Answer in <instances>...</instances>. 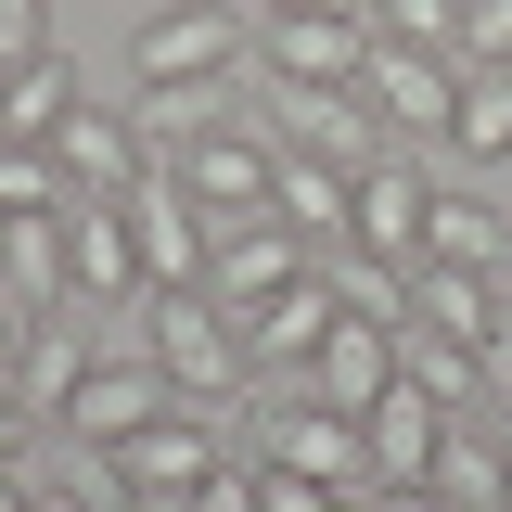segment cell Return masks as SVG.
<instances>
[{
	"label": "cell",
	"instance_id": "ba28073f",
	"mask_svg": "<svg viewBox=\"0 0 512 512\" xmlns=\"http://www.w3.org/2000/svg\"><path fill=\"white\" fill-rule=\"evenodd\" d=\"M128 231H141V295H192V282H205V256H218V218H205L167 167L128 192Z\"/></svg>",
	"mask_w": 512,
	"mask_h": 512
},
{
	"label": "cell",
	"instance_id": "52a82bcc",
	"mask_svg": "<svg viewBox=\"0 0 512 512\" xmlns=\"http://www.w3.org/2000/svg\"><path fill=\"white\" fill-rule=\"evenodd\" d=\"M256 64H269V90H359L372 13H282V26H256Z\"/></svg>",
	"mask_w": 512,
	"mask_h": 512
},
{
	"label": "cell",
	"instance_id": "60d3db41",
	"mask_svg": "<svg viewBox=\"0 0 512 512\" xmlns=\"http://www.w3.org/2000/svg\"><path fill=\"white\" fill-rule=\"evenodd\" d=\"M128 512H180V500H128Z\"/></svg>",
	"mask_w": 512,
	"mask_h": 512
},
{
	"label": "cell",
	"instance_id": "9c48e42d",
	"mask_svg": "<svg viewBox=\"0 0 512 512\" xmlns=\"http://www.w3.org/2000/svg\"><path fill=\"white\" fill-rule=\"evenodd\" d=\"M320 269V244L308 231H282V218H244V231H218V256H205V295L244 320V308H269V295H295Z\"/></svg>",
	"mask_w": 512,
	"mask_h": 512
},
{
	"label": "cell",
	"instance_id": "ac0fdd59",
	"mask_svg": "<svg viewBox=\"0 0 512 512\" xmlns=\"http://www.w3.org/2000/svg\"><path fill=\"white\" fill-rule=\"evenodd\" d=\"M397 384H423L448 423H474V410L500 397V384H487V359H474L461 333H436V320H397Z\"/></svg>",
	"mask_w": 512,
	"mask_h": 512
},
{
	"label": "cell",
	"instance_id": "4dcf8cb0",
	"mask_svg": "<svg viewBox=\"0 0 512 512\" xmlns=\"http://www.w3.org/2000/svg\"><path fill=\"white\" fill-rule=\"evenodd\" d=\"M26 52H52V0H0V77Z\"/></svg>",
	"mask_w": 512,
	"mask_h": 512
},
{
	"label": "cell",
	"instance_id": "e0dca14e",
	"mask_svg": "<svg viewBox=\"0 0 512 512\" xmlns=\"http://www.w3.org/2000/svg\"><path fill=\"white\" fill-rule=\"evenodd\" d=\"M384 384H397V320H346V308H333V333H320V359H308V397L372 410Z\"/></svg>",
	"mask_w": 512,
	"mask_h": 512
},
{
	"label": "cell",
	"instance_id": "1f68e13d",
	"mask_svg": "<svg viewBox=\"0 0 512 512\" xmlns=\"http://www.w3.org/2000/svg\"><path fill=\"white\" fill-rule=\"evenodd\" d=\"M256 512H359L346 487H308V474H256Z\"/></svg>",
	"mask_w": 512,
	"mask_h": 512
},
{
	"label": "cell",
	"instance_id": "f35d334b",
	"mask_svg": "<svg viewBox=\"0 0 512 512\" xmlns=\"http://www.w3.org/2000/svg\"><path fill=\"white\" fill-rule=\"evenodd\" d=\"M487 436H500V461H512V397H487Z\"/></svg>",
	"mask_w": 512,
	"mask_h": 512
},
{
	"label": "cell",
	"instance_id": "2e32d148",
	"mask_svg": "<svg viewBox=\"0 0 512 512\" xmlns=\"http://www.w3.org/2000/svg\"><path fill=\"white\" fill-rule=\"evenodd\" d=\"M512 308V269H448V256H423L410 269V320H436V333H461L474 359H487V333H500Z\"/></svg>",
	"mask_w": 512,
	"mask_h": 512
},
{
	"label": "cell",
	"instance_id": "4316f807",
	"mask_svg": "<svg viewBox=\"0 0 512 512\" xmlns=\"http://www.w3.org/2000/svg\"><path fill=\"white\" fill-rule=\"evenodd\" d=\"M64 205H77V180L52 141H0V218H64Z\"/></svg>",
	"mask_w": 512,
	"mask_h": 512
},
{
	"label": "cell",
	"instance_id": "ffe728a7",
	"mask_svg": "<svg viewBox=\"0 0 512 512\" xmlns=\"http://www.w3.org/2000/svg\"><path fill=\"white\" fill-rule=\"evenodd\" d=\"M346 192H359V167H320V154H282V180H269V218L282 231H308L320 256L346 244Z\"/></svg>",
	"mask_w": 512,
	"mask_h": 512
},
{
	"label": "cell",
	"instance_id": "484cf974",
	"mask_svg": "<svg viewBox=\"0 0 512 512\" xmlns=\"http://www.w3.org/2000/svg\"><path fill=\"white\" fill-rule=\"evenodd\" d=\"M320 282H333V308H346V320H410V269H397V256L333 244V256H320Z\"/></svg>",
	"mask_w": 512,
	"mask_h": 512
},
{
	"label": "cell",
	"instance_id": "30bf717a",
	"mask_svg": "<svg viewBox=\"0 0 512 512\" xmlns=\"http://www.w3.org/2000/svg\"><path fill=\"white\" fill-rule=\"evenodd\" d=\"M64 295L77 308H141V231H128V205H64Z\"/></svg>",
	"mask_w": 512,
	"mask_h": 512
},
{
	"label": "cell",
	"instance_id": "277c9868",
	"mask_svg": "<svg viewBox=\"0 0 512 512\" xmlns=\"http://www.w3.org/2000/svg\"><path fill=\"white\" fill-rule=\"evenodd\" d=\"M167 180L192 192V205H205V218H218V231H244V218H269V180H282V141H256V128H205V141H180V154H167Z\"/></svg>",
	"mask_w": 512,
	"mask_h": 512
},
{
	"label": "cell",
	"instance_id": "83f0119b",
	"mask_svg": "<svg viewBox=\"0 0 512 512\" xmlns=\"http://www.w3.org/2000/svg\"><path fill=\"white\" fill-rule=\"evenodd\" d=\"M128 128H141V154L167 167L180 141H205V128H218V90H141V103H128Z\"/></svg>",
	"mask_w": 512,
	"mask_h": 512
},
{
	"label": "cell",
	"instance_id": "74e56055",
	"mask_svg": "<svg viewBox=\"0 0 512 512\" xmlns=\"http://www.w3.org/2000/svg\"><path fill=\"white\" fill-rule=\"evenodd\" d=\"M487 384L512 397V308H500V333H487Z\"/></svg>",
	"mask_w": 512,
	"mask_h": 512
},
{
	"label": "cell",
	"instance_id": "cb8c5ba5",
	"mask_svg": "<svg viewBox=\"0 0 512 512\" xmlns=\"http://www.w3.org/2000/svg\"><path fill=\"white\" fill-rule=\"evenodd\" d=\"M448 154H461V167H500V154H512V64H461V103H448Z\"/></svg>",
	"mask_w": 512,
	"mask_h": 512
},
{
	"label": "cell",
	"instance_id": "603a6c76",
	"mask_svg": "<svg viewBox=\"0 0 512 512\" xmlns=\"http://www.w3.org/2000/svg\"><path fill=\"white\" fill-rule=\"evenodd\" d=\"M77 103H90V90H77V64H64V52H26L13 77H0V141H52Z\"/></svg>",
	"mask_w": 512,
	"mask_h": 512
},
{
	"label": "cell",
	"instance_id": "d4e9b609",
	"mask_svg": "<svg viewBox=\"0 0 512 512\" xmlns=\"http://www.w3.org/2000/svg\"><path fill=\"white\" fill-rule=\"evenodd\" d=\"M0 295L77 308V295H64V218H0Z\"/></svg>",
	"mask_w": 512,
	"mask_h": 512
},
{
	"label": "cell",
	"instance_id": "8d00e7d4",
	"mask_svg": "<svg viewBox=\"0 0 512 512\" xmlns=\"http://www.w3.org/2000/svg\"><path fill=\"white\" fill-rule=\"evenodd\" d=\"M282 13H372V0H256V26H282Z\"/></svg>",
	"mask_w": 512,
	"mask_h": 512
},
{
	"label": "cell",
	"instance_id": "ab89813d",
	"mask_svg": "<svg viewBox=\"0 0 512 512\" xmlns=\"http://www.w3.org/2000/svg\"><path fill=\"white\" fill-rule=\"evenodd\" d=\"M0 512H26V474H0Z\"/></svg>",
	"mask_w": 512,
	"mask_h": 512
},
{
	"label": "cell",
	"instance_id": "8fae6325",
	"mask_svg": "<svg viewBox=\"0 0 512 512\" xmlns=\"http://www.w3.org/2000/svg\"><path fill=\"white\" fill-rule=\"evenodd\" d=\"M52 154H64V180H77V205H128V192L154 180V154H141V128H128L116 103H77V116L52 128Z\"/></svg>",
	"mask_w": 512,
	"mask_h": 512
},
{
	"label": "cell",
	"instance_id": "d6a6232c",
	"mask_svg": "<svg viewBox=\"0 0 512 512\" xmlns=\"http://www.w3.org/2000/svg\"><path fill=\"white\" fill-rule=\"evenodd\" d=\"M180 512H256V461H218V474H205Z\"/></svg>",
	"mask_w": 512,
	"mask_h": 512
},
{
	"label": "cell",
	"instance_id": "5b68a950",
	"mask_svg": "<svg viewBox=\"0 0 512 512\" xmlns=\"http://www.w3.org/2000/svg\"><path fill=\"white\" fill-rule=\"evenodd\" d=\"M423 205H436V167H423V141H397V154H372L359 192H346V244L423 269Z\"/></svg>",
	"mask_w": 512,
	"mask_h": 512
},
{
	"label": "cell",
	"instance_id": "7c38bea8",
	"mask_svg": "<svg viewBox=\"0 0 512 512\" xmlns=\"http://www.w3.org/2000/svg\"><path fill=\"white\" fill-rule=\"evenodd\" d=\"M154 410H180V384L154 372V359H90V384L64 397V436H77V448H116V436H141Z\"/></svg>",
	"mask_w": 512,
	"mask_h": 512
},
{
	"label": "cell",
	"instance_id": "f546056e",
	"mask_svg": "<svg viewBox=\"0 0 512 512\" xmlns=\"http://www.w3.org/2000/svg\"><path fill=\"white\" fill-rule=\"evenodd\" d=\"M461 64H512V0H461Z\"/></svg>",
	"mask_w": 512,
	"mask_h": 512
},
{
	"label": "cell",
	"instance_id": "836d02e7",
	"mask_svg": "<svg viewBox=\"0 0 512 512\" xmlns=\"http://www.w3.org/2000/svg\"><path fill=\"white\" fill-rule=\"evenodd\" d=\"M26 461H39V410L0 384V474H26Z\"/></svg>",
	"mask_w": 512,
	"mask_h": 512
},
{
	"label": "cell",
	"instance_id": "6da1fadb",
	"mask_svg": "<svg viewBox=\"0 0 512 512\" xmlns=\"http://www.w3.org/2000/svg\"><path fill=\"white\" fill-rule=\"evenodd\" d=\"M141 359H154V372L180 384L192 410H218V423H231V410L256 397V359H244V320L218 308L205 282H192V295H141Z\"/></svg>",
	"mask_w": 512,
	"mask_h": 512
},
{
	"label": "cell",
	"instance_id": "4fadbf2b",
	"mask_svg": "<svg viewBox=\"0 0 512 512\" xmlns=\"http://www.w3.org/2000/svg\"><path fill=\"white\" fill-rule=\"evenodd\" d=\"M269 103H282V154H320V167H372V154H397L359 90H269Z\"/></svg>",
	"mask_w": 512,
	"mask_h": 512
},
{
	"label": "cell",
	"instance_id": "d6986e66",
	"mask_svg": "<svg viewBox=\"0 0 512 512\" xmlns=\"http://www.w3.org/2000/svg\"><path fill=\"white\" fill-rule=\"evenodd\" d=\"M359 436H372V474H436V448H448V410L423 397V384H384L372 410H359Z\"/></svg>",
	"mask_w": 512,
	"mask_h": 512
},
{
	"label": "cell",
	"instance_id": "9a60e30c",
	"mask_svg": "<svg viewBox=\"0 0 512 512\" xmlns=\"http://www.w3.org/2000/svg\"><path fill=\"white\" fill-rule=\"evenodd\" d=\"M90 359H103V346H90V308H39L26 320V359H13V397H26L39 423H64V397L90 384Z\"/></svg>",
	"mask_w": 512,
	"mask_h": 512
},
{
	"label": "cell",
	"instance_id": "d590c367",
	"mask_svg": "<svg viewBox=\"0 0 512 512\" xmlns=\"http://www.w3.org/2000/svg\"><path fill=\"white\" fill-rule=\"evenodd\" d=\"M26 320H39L26 295H0V384H13V359H26Z\"/></svg>",
	"mask_w": 512,
	"mask_h": 512
},
{
	"label": "cell",
	"instance_id": "5bb4252c",
	"mask_svg": "<svg viewBox=\"0 0 512 512\" xmlns=\"http://www.w3.org/2000/svg\"><path fill=\"white\" fill-rule=\"evenodd\" d=\"M320 333H333V282H295V295H269V308H244V359H256V384H308V359H320Z\"/></svg>",
	"mask_w": 512,
	"mask_h": 512
},
{
	"label": "cell",
	"instance_id": "44dd1931",
	"mask_svg": "<svg viewBox=\"0 0 512 512\" xmlns=\"http://www.w3.org/2000/svg\"><path fill=\"white\" fill-rule=\"evenodd\" d=\"M448 512H512V461H500V436H487V410L474 423H448V448H436V474H423Z\"/></svg>",
	"mask_w": 512,
	"mask_h": 512
},
{
	"label": "cell",
	"instance_id": "e575fe53",
	"mask_svg": "<svg viewBox=\"0 0 512 512\" xmlns=\"http://www.w3.org/2000/svg\"><path fill=\"white\" fill-rule=\"evenodd\" d=\"M359 512H448V500L423 487V474H372V487H359Z\"/></svg>",
	"mask_w": 512,
	"mask_h": 512
},
{
	"label": "cell",
	"instance_id": "3957f363",
	"mask_svg": "<svg viewBox=\"0 0 512 512\" xmlns=\"http://www.w3.org/2000/svg\"><path fill=\"white\" fill-rule=\"evenodd\" d=\"M103 461H116V487H128V500H192V487H205V474L231 461V423L180 397V410H154L141 436H116Z\"/></svg>",
	"mask_w": 512,
	"mask_h": 512
},
{
	"label": "cell",
	"instance_id": "7a4b0ae2",
	"mask_svg": "<svg viewBox=\"0 0 512 512\" xmlns=\"http://www.w3.org/2000/svg\"><path fill=\"white\" fill-rule=\"evenodd\" d=\"M244 64V13L231 0H167V13H141V39H128V77L141 90H218Z\"/></svg>",
	"mask_w": 512,
	"mask_h": 512
},
{
	"label": "cell",
	"instance_id": "f1b7e54d",
	"mask_svg": "<svg viewBox=\"0 0 512 512\" xmlns=\"http://www.w3.org/2000/svg\"><path fill=\"white\" fill-rule=\"evenodd\" d=\"M372 39H397V52H461V0H372Z\"/></svg>",
	"mask_w": 512,
	"mask_h": 512
},
{
	"label": "cell",
	"instance_id": "7402d4cb",
	"mask_svg": "<svg viewBox=\"0 0 512 512\" xmlns=\"http://www.w3.org/2000/svg\"><path fill=\"white\" fill-rule=\"evenodd\" d=\"M423 256H448V269H512V218L487 205V192H448L423 205Z\"/></svg>",
	"mask_w": 512,
	"mask_h": 512
},
{
	"label": "cell",
	"instance_id": "8992f818",
	"mask_svg": "<svg viewBox=\"0 0 512 512\" xmlns=\"http://www.w3.org/2000/svg\"><path fill=\"white\" fill-rule=\"evenodd\" d=\"M359 103L384 116V141H448L461 52H397V39H372V64H359Z\"/></svg>",
	"mask_w": 512,
	"mask_h": 512
}]
</instances>
